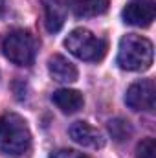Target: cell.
I'll return each instance as SVG.
<instances>
[{"label": "cell", "instance_id": "6da1fadb", "mask_svg": "<svg viewBox=\"0 0 156 158\" xmlns=\"http://www.w3.org/2000/svg\"><path fill=\"white\" fill-rule=\"evenodd\" d=\"M31 147V132L26 119L18 114L0 116V155L6 156H24Z\"/></svg>", "mask_w": 156, "mask_h": 158}, {"label": "cell", "instance_id": "7a4b0ae2", "mask_svg": "<svg viewBox=\"0 0 156 158\" xmlns=\"http://www.w3.org/2000/svg\"><path fill=\"white\" fill-rule=\"evenodd\" d=\"M117 64L130 72L147 70L153 64V42L136 33L125 35L119 40Z\"/></svg>", "mask_w": 156, "mask_h": 158}, {"label": "cell", "instance_id": "3957f363", "mask_svg": "<svg viewBox=\"0 0 156 158\" xmlns=\"http://www.w3.org/2000/svg\"><path fill=\"white\" fill-rule=\"evenodd\" d=\"M64 46L77 59L90 61V63L101 61L105 57V53H107V42L103 39H99V37H96L92 31L83 30V28L74 30L64 39Z\"/></svg>", "mask_w": 156, "mask_h": 158}, {"label": "cell", "instance_id": "277c9868", "mask_svg": "<svg viewBox=\"0 0 156 158\" xmlns=\"http://www.w3.org/2000/svg\"><path fill=\"white\" fill-rule=\"evenodd\" d=\"M35 52H37L35 39L24 30H15L2 39L4 57L17 66H30L35 59Z\"/></svg>", "mask_w": 156, "mask_h": 158}, {"label": "cell", "instance_id": "5b68a950", "mask_svg": "<svg viewBox=\"0 0 156 158\" xmlns=\"http://www.w3.org/2000/svg\"><path fill=\"white\" fill-rule=\"evenodd\" d=\"M154 81L142 79L132 83L125 94V103L132 110H154Z\"/></svg>", "mask_w": 156, "mask_h": 158}, {"label": "cell", "instance_id": "8992f818", "mask_svg": "<svg viewBox=\"0 0 156 158\" xmlns=\"http://www.w3.org/2000/svg\"><path fill=\"white\" fill-rule=\"evenodd\" d=\"M156 15V6L154 0H132L125 6L121 17L125 24L130 26H140V28H147L153 24Z\"/></svg>", "mask_w": 156, "mask_h": 158}, {"label": "cell", "instance_id": "52a82bcc", "mask_svg": "<svg viewBox=\"0 0 156 158\" xmlns=\"http://www.w3.org/2000/svg\"><path fill=\"white\" fill-rule=\"evenodd\" d=\"M70 136L72 140L83 145V147H90V149H99L105 145V138L103 134L94 129L92 125H88L86 121H77L70 127Z\"/></svg>", "mask_w": 156, "mask_h": 158}, {"label": "cell", "instance_id": "ba28073f", "mask_svg": "<svg viewBox=\"0 0 156 158\" xmlns=\"http://www.w3.org/2000/svg\"><path fill=\"white\" fill-rule=\"evenodd\" d=\"M44 7V26L50 33H57L66 20V4L64 0H42Z\"/></svg>", "mask_w": 156, "mask_h": 158}, {"label": "cell", "instance_id": "9c48e42d", "mask_svg": "<svg viewBox=\"0 0 156 158\" xmlns=\"http://www.w3.org/2000/svg\"><path fill=\"white\" fill-rule=\"evenodd\" d=\"M51 101L55 103L57 109H61V112L64 114H74L79 109H83V94L72 88H59L51 94Z\"/></svg>", "mask_w": 156, "mask_h": 158}, {"label": "cell", "instance_id": "30bf717a", "mask_svg": "<svg viewBox=\"0 0 156 158\" xmlns=\"http://www.w3.org/2000/svg\"><path fill=\"white\" fill-rule=\"evenodd\" d=\"M48 72L50 76L59 83H74L77 79V68L63 55H53L48 61Z\"/></svg>", "mask_w": 156, "mask_h": 158}, {"label": "cell", "instance_id": "8fae6325", "mask_svg": "<svg viewBox=\"0 0 156 158\" xmlns=\"http://www.w3.org/2000/svg\"><path fill=\"white\" fill-rule=\"evenodd\" d=\"M110 0H70V9L79 19H92L107 13Z\"/></svg>", "mask_w": 156, "mask_h": 158}, {"label": "cell", "instance_id": "7c38bea8", "mask_svg": "<svg viewBox=\"0 0 156 158\" xmlns=\"http://www.w3.org/2000/svg\"><path fill=\"white\" fill-rule=\"evenodd\" d=\"M109 132H110V136L116 142H125L132 134V127L129 125V121H125V119H121V118H116V119L109 121Z\"/></svg>", "mask_w": 156, "mask_h": 158}, {"label": "cell", "instance_id": "4fadbf2b", "mask_svg": "<svg viewBox=\"0 0 156 158\" xmlns=\"http://www.w3.org/2000/svg\"><path fill=\"white\" fill-rule=\"evenodd\" d=\"M138 158H154L156 156V142L154 138H145L138 143Z\"/></svg>", "mask_w": 156, "mask_h": 158}, {"label": "cell", "instance_id": "5bb4252c", "mask_svg": "<svg viewBox=\"0 0 156 158\" xmlns=\"http://www.w3.org/2000/svg\"><path fill=\"white\" fill-rule=\"evenodd\" d=\"M50 158H86L83 153H77V151H72V149H61L57 153H53Z\"/></svg>", "mask_w": 156, "mask_h": 158}, {"label": "cell", "instance_id": "9a60e30c", "mask_svg": "<svg viewBox=\"0 0 156 158\" xmlns=\"http://www.w3.org/2000/svg\"><path fill=\"white\" fill-rule=\"evenodd\" d=\"M4 13V0H0V15Z\"/></svg>", "mask_w": 156, "mask_h": 158}]
</instances>
